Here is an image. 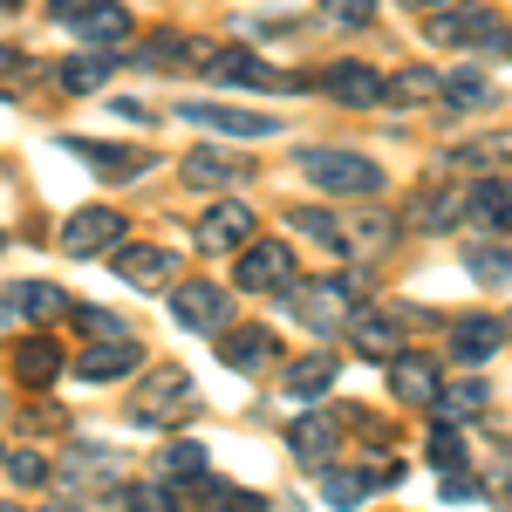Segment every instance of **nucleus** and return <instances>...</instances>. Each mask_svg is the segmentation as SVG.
Returning <instances> with one entry per match:
<instances>
[{
	"label": "nucleus",
	"instance_id": "f257e3e1",
	"mask_svg": "<svg viewBox=\"0 0 512 512\" xmlns=\"http://www.w3.org/2000/svg\"><path fill=\"white\" fill-rule=\"evenodd\" d=\"M294 171L308 185H321V192H335V198H376L383 192V164L362 158V151H301Z\"/></svg>",
	"mask_w": 512,
	"mask_h": 512
},
{
	"label": "nucleus",
	"instance_id": "f03ea898",
	"mask_svg": "<svg viewBox=\"0 0 512 512\" xmlns=\"http://www.w3.org/2000/svg\"><path fill=\"white\" fill-rule=\"evenodd\" d=\"M431 41H444V48H492V41H506V28L478 0H444L431 14Z\"/></svg>",
	"mask_w": 512,
	"mask_h": 512
},
{
	"label": "nucleus",
	"instance_id": "7ed1b4c3",
	"mask_svg": "<svg viewBox=\"0 0 512 512\" xmlns=\"http://www.w3.org/2000/svg\"><path fill=\"white\" fill-rule=\"evenodd\" d=\"M123 233H130V226H123L110 205H82V212H69V219H62V253L96 260V253H117Z\"/></svg>",
	"mask_w": 512,
	"mask_h": 512
},
{
	"label": "nucleus",
	"instance_id": "20e7f679",
	"mask_svg": "<svg viewBox=\"0 0 512 512\" xmlns=\"http://www.w3.org/2000/svg\"><path fill=\"white\" fill-rule=\"evenodd\" d=\"M233 287H246V294H280V287H294V253H287L280 239H253V246H239Z\"/></svg>",
	"mask_w": 512,
	"mask_h": 512
},
{
	"label": "nucleus",
	"instance_id": "39448f33",
	"mask_svg": "<svg viewBox=\"0 0 512 512\" xmlns=\"http://www.w3.org/2000/svg\"><path fill=\"white\" fill-rule=\"evenodd\" d=\"M294 315L315 335H335V328L355 321V287L349 280H308V287H294Z\"/></svg>",
	"mask_w": 512,
	"mask_h": 512
},
{
	"label": "nucleus",
	"instance_id": "423d86ee",
	"mask_svg": "<svg viewBox=\"0 0 512 512\" xmlns=\"http://www.w3.org/2000/svg\"><path fill=\"white\" fill-rule=\"evenodd\" d=\"M198 396H192V376L185 369H158V376H144V390H137V403H130V417L137 424H171V417H185Z\"/></svg>",
	"mask_w": 512,
	"mask_h": 512
},
{
	"label": "nucleus",
	"instance_id": "0eeeda50",
	"mask_svg": "<svg viewBox=\"0 0 512 512\" xmlns=\"http://www.w3.org/2000/svg\"><path fill=\"white\" fill-rule=\"evenodd\" d=\"M171 321H185L198 335H226V287H212V280H171Z\"/></svg>",
	"mask_w": 512,
	"mask_h": 512
},
{
	"label": "nucleus",
	"instance_id": "6e6552de",
	"mask_svg": "<svg viewBox=\"0 0 512 512\" xmlns=\"http://www.w3.org/2000/svg\"><path fill=\"white\" fill-rule=\"evenodd\" d=\"M383 369H390V396L410 403V410H431L437 396H444V376H437L431 355H390Z\"/></svg>",
	"mask_w": 512,
	"mask_h": 512
},
{
	"label": "nucleus",
	"instance_id": "1a4fd4ad",
	"mask_svg": "<svg viewBox=\"0 0 512 512\" xmlns=\"http://www.w3.org/2000/svg\"><path fill=\"white\" fill-rule=\"evenodd\" d=\"M465 205H472V198L458 192V185H424V192L403 205V233H444V226L465 219Z\"/></svg>",
	"mask_w": 512,
	"mask_h": 512
},
{
	"label": "nucleus",
	"instance_id": "9d476101",
	"mask_svg": "<svg viewBox=\"0 0 512 512\" xmlns=\"http://www.w3.org/2000/svg\"><path fill=\"white\" fill-rule=\"evenodd\" d=\"M321 89H328L335 103H349V110H376L383 89H390V76H376L369 62H335V69L321 76Z\"/></svg>",
	"mask_w": 512,
	"mask_h": 512
},
{
	"label": "nucleus",
	"instance_id": "9b49d317",
	"mask_svg": "<svg viewBox=\"0 0 512 512\" xmlns=\"http://www.w3.org/2000/svg\"><path fill=\"white\" fill-rule=\"evenodd\" d=\"M178 123H205V130H219V137H267V130H274V117L233 110V103H178Z\"/></svg>",
	"mask_w": 512,
	"mask_h": 512
},
{
	"label": "nucleus",
	"instance_id": "f8f14e48",
	"mask_svg": "<svg viewBox=\"0 0 512 512\" xmlns=\"http://www.w3.org/2000/svg\"><path fill=\"white\" fill-rule=\"evenodd\" d=\"M198 246H205V253H239V246H253V212H246L239 198L212 205L205 226H198Z\"/></svg>",
	"mask_w": 512,
	"mask_h": 512
},
{
	"label": "nucleus",
	"instance_id": "ddd939ff",
	"mask_svg": "<svg viewBox=\"0 0 512 512\" xmlns=\"http://www.w3.org/2000/svg\"><path fill=\"white\" fill-rule=\"evenodd\" d=\"M137 342H130V335H96V349H82L76 355V376L82 383H110V376H130V369H137Z\"/></svg>",
	"mask_w": 512,
	"mask_h": 512
},
{
	"label": "nucleus",
	"instance_id": "4468645a",
	"mask_svg": "<svg viewBox=\"0 0 512 512\" xmlns=\"http://www.w3.org/2000/svg\"><path fill=\"white\" fill-rule=\"evenodd\" d=\"M117 274L130 287H171L178 260H171V246H117Z\"/></svg>",
	"mask_w": 512,
	"mask_h": 512
},
{
	"label": "nucleus",
	"instance_id": "2eb2a0df",
	"mask_svg": "<svg viewBox=\"0 0 512 512\" xmlns=\"http://www.w3.org/2000/svg\"><path fill=\"white\" fill-rule=\"evenodd\" d=\"M55 376H62V342L35 335V342L14 349V383H21V390H48Z\"/></svg>",
	"mask_w": 512,
	"mask_h": 512
},
{
	"label": "nucleus",
	"instance_id": "dca6fc26",
	"mask_svg": "<svg viewBox=\"0 0 512 512\" xmlns=\"http://www.w3.org/2000/svg\"><path fill=\"white\" fill-rule=\"evenodd\" d=\"M506 164H512V130L506 137L492 130V137H472V144L444 151V171H506Z\"/></svg>",
	"mask_w": 512,
	"mask_h": 512
},
{
	"label": "nucleus",
	"instance_id": "f3484780",
	"mask_svg": "<svg viewBox=\"0 0 512 512\" xmlns=\"http://www.w3.org/2000/svg\"><path fill=\"white\" fill-rule=\"evenodd\" d=\"M287 451H294L301 465H328V451H342V431H335V417H294V431H287Z\"/></svg>",
	"mask_w": 512,
	"mask_h": 512
},
{
	"label": "nucleus",
	"instance_id": "a211bd4d",
	"mask_svg": "<svg viewBox=\"0 0 512 512\" xmlns=\"http://www.w3.org/2000/svg\"><path fill=\"white\" fill-rule=\"evenodd\" d=\"M205 76L219 82H239V89H280V76L260 62V55H246V48H219L212 62H205Z\"/></svg>",
	"mask_w": 512,
	"mask_h": 512
},
{
	"label": "nucleus",
	"instance_id": "6ab92c4d",
	"mask_svg": "<svg viewBox=\"0 0 512 512\" xmlns=\"http://www.w3.org/2000/svg\"><path fill=\"white\" fill-rule=\"evenodd\" d=\"M178 171H185V185H198V192H226V185H239V178H253V171H246L239 158H226V151H192Z\"/></svg>",
	"mask_w": 512,
	"mask_h": 512
},
{
	"label": "nucleus",
	"instance_id": "aec40b11",
	"mask_svg": "<svg viewBox=\"0 0 512 512\" xmlns=\"http://www.w3.org/2000/svg\"><path fill=\"white\" fill-rule=\"evenodd\" d=\"M267 355H274V335L267 328H226V342H219V362L226 369H267Z\"/></svg>",
	"mask_w": 512,
	"mask_h": 512
},
{
	"label": "nucleus",
	"instance_id": "412c9836",
	"mask_svg": "<svg viewBox=\"0 0 512 512\" xmlns=\"http://www.w3.org/2000/svg\"><path fill=\"white\" fill-rule=\"evenodd\" d=\"M499 342H506V328L492 315H465V321H451V349L465 355V362H485V355H499Z\"/></svg>",
	"mask_w": 512,
	"mask_h": 512
},
{
	"label": "nucleus",
	"instance_id": "4be33fe9",
	"mask_svg": "<svg viewBox=\"0 0 512 512\" xmlns=\"http://www.w3.org/2000/svg\"><path fill=\"white\" fill-rule=\"evenodd\" d=\"M117 76V55H69L55 82H62V96H89V89H103V82Z\"/></svg>",
	"mask_w": 512,
	"mask_h": 512
},
{
	"label": "nucleus",
	"instance_id": "5701e85b",
	"mask_svg": "<svg viewBox=\"0 0 512 512\" xmlns=\"http://www.w3.org/2000/svg\"><path fill=\"white\" fill-rule=\"evenodd\" d=\"M383 103H444V69H396Z\"/></svg>",
	"mask_w": 512,
	"mask_h": 512
},
{
	"label": "nucleus",
	"instance_id": "b1692460",
	"mask_svg": "<svg viewBox=\"0 0 512 512\" xmlns=\"http://www.w3.org/2000/svg\"><path fill=\"white\" fill-rule=\"evenodd\" d=\"M376 485H396V465H390V472H328V478H321L328 506H362Z\"/></svg>",
	"mask_w": 512,
	"mask_h": 512
},
{
	"label": "nucleus",
	"instance_id": "393cba45",
	"mask_svg": "<svg viewBox=\"0 0 512 512\" xmlns=\"http://www.w3.org/2000/svg\"><path fill=\"white\" fill-rule=\"evenodd\" d=\"M76 28H82V41H96V48H117V41H130V14H123L117 0H96Z\"/></svg>",
	"mask_w": 512,
	"mask_h": 512
},
{
	"label": "nucleus",
	"instance_id": "a878e982",
	"mask_svg": "<svg viewBox=\"0 0 512 512\" xmlns=\"http://www.w3.org/2000/svg\"><path fill=\"white\" fill-rule=\"evenodd\" d=\"M158 472L171 478V485H192V478H205V444L198 437H171L158 451Z\"/></svg>",
	"mask_w": 512,
	"mask_h": 512
},
{
	"label": "nucleus",
	"instance_id": "bb28decb",
	"mask_svg": "<svg viewBox=\"0 0 512 512\" xmlns=\"http://www.w3.org/2000/svg\"><path fill=\"white\" fill-rule=\"evenodd\" d=\"M69 301H62V287H48V280H21L14 294H7V315H28V321H48L62 315Z\"/></svg>",
	"mask_w": 512,
	"mask_h": 512
},
{
	"label": "nucleus",
	"instance_id": "cd10ccee",
	"mask_svg": "<svg viewBox=\"0 0 512 512\" xmlns=\"http://www.w3.org/2000/svg\"><path fill=\"white\" fill-rule=\"evenodd\" d=\"M349 342L369 355V362H390V355H403V349H396V328H390L383 315H355V321H349Z\"/></svg>",
	"mask_w": 512,
	"mask_h": 512
},
{
	"label": "nucleus",
	"instance_id": "c85d7f7f",
	"mask_svg": "<svg viewBox=\"0 0 512 512\" xmlns=\"http://www.w3.org/2000/svg\"><path fill=\"white\" fill-rule=\"evenodd\" d=\"M335 390V355H301L287 362V396H321Z\"/></svg>",
	"mask_w": 512,
	"mask_h": 512
},
{
	"label": "nucleus",
	"instance_id": "c756f323",
	"mask_svg": "<svg viewBox=\"0 0 512 512\" xmlns=\"http://www.w3.org/2000/svg\"><path fill=\"white\" fill-rule=\"evenodd\" d=\"M287 226H294V233H308L315 246H342V226H335V212H321V205H294V212H287Z\"/></svg>",
	"mask_w": 512,
	"mask_h": 512
},
{
	"label": "nucleus",
	"instance_id": "7c9ffc66",
	"mask_svg": "<svg viewBox=\"0 0 512 512\" xmlns=\"http://www.w3.org/2000/svg\"><path fill=\"white\" fill-rule=\"evenodd\" d=\"M465 219H472V226H506V219H512V192H499V185H478L472 205H465Z\"/></svg>",
	"mask_w": 512,
	"mask_h": 512
},
{
	"label": "nucleus",
	"instance_id": "2f4dec72",
	"mask_svg": "<svg viewBox=\"0 0 512 512\" xmlns=\"http://www.w3.org/2000/svg\"><path fill=\"white\" fill-rule=\"evenodd\" d=\"M492 96V82L478 76V69H444V103H458V110H472Z\"/></svg>",
	"mask_w": 512,
	"mask_h": 512
},
{
	"label": "nucleus",
	"instance_id": "473e14b6",
	"mask_svg": "<svg viewBox=\"0 0 512 512\" xmlns=\"http://www.w3.org/2000/svg\"><path fill=\"white\" fill-rule=\"evenodd\" d=\"M437 410H444L451 424H458V417H478V410H485V383H472V376H465V383H444Z\"/></svg>",
	"mask_w": 512,
	"mask_h": 512
},
{
	"label": "nucleus",
	"instance_id": "72a5a7b5",
	"mask_svg": "<svg viewBox=\"0 0 512 512\" xmlns=\"http://www.w3.org/2000/svg\"><path fill=\"white\" fill-rule=\"evenodd\" d=\"M472 280H485V287H512V246H478L472 253Z\"/></svg>",
	"mask_w": 512,
	"mask_h": 512
},
{
	"label": "nucleus",
	"instance_id": "f704fd0d",
	"mask_svg": "<svg viewBox=\"0 0 512 512\" xmlns=\"http://www.w3.org/2000/svg\"><path fill=\"white\" fill-rule=\"evenodd\" d=\"M431 465H437V478L465 472V437L451 431V424H437V431H431Z\"/></svg>",
	"mask_w": 512,
	"mask_h": 512
},
{
	"label": "nucleus",
	"instance_id": "c9c22d12",
	"mask_svg": "<svg viewBox=\"0 0 512 512\" xmlns=\"http://www.w3.org/2000/svg\"><path fill=\"white\" fill-rule=\"evenodd\" d=\"M7 478L35 492V485H48V458H41V451H14V458H7Z\"/></svg>",
	"mask_w": 512,
	"mask_h": 512
},
{
	"label": "nucleus",
	"instance_id": "e433bc0d",
	"mask_svg": "<svg viewBox=\"0 0 512 512\" xmlns=\"http://www.w3.org/2000/svg\"><path fill=\"white\" fill-rule=\"evenodd\" d=\"M321 7H328L342 28H369V21H376V0H321Z\"/></svg>",
	"mask_w": 512,
	"mask_h": 512
},
{
	"label": "nucleus",
	"instance_id": "4c0bfd02",
	"mask_svg": "<svg viewBox=\"0 0 512 512\" xmlns=\"http://www.w3.org/2000/svg\"><path fill=\"white\" fill-rule=\"evenodd\" d=\"M444 499H458V506H472V499H485V485L465 472H444Z\"/></svg>",
	"mask_w": 512,
	"mask_h": 512
},
{
	"label": "nucleus",
	"instance_id": "58836bf2",
	"mask_svg": "<svg viewBox=\"0 0 512 512\" xmlns=\"http://www.w3.org/2000/svg\"><path fill=\"white\" fill-rule=\"evenodd\" d=\"M76 321H82V328H89V335H130V328H123L117 315H96V308H82Z\"/></svg>",
	"mask_w": 512,
	"mask_h": 512
},
{
	"label": "nucleus",
	"instance_id": "ea45409f",
	"mask_svg": "<svg viewBox=\"0 0 512 512\" xmlns=\"http://www.w3.org/2000/svg\"><path fill=\"white\" fill-rule=\"evenodd\" d=\"M89 7H96V0H48V14H55V21H69V28H76Z\"/></svg>",
	"mask_w": 512,
	"mask_h": 512
},
{
	"label": "nucleus",
	"instance_id": "a19ab883",
	"mask_svg": "<svg viewBox=\"0 0 512 512\" xmlns=\"http://www.w3.org/2000/svg\"><path fill=\"white\" fill-rule=\"evenodd\" d=\"M21 69H28V55H21V48H0V82L21 76Z\"/></svg>",
	"mask_w": 512,
	"mask_h": 512
},
{
	"label": "nucleus",
	"instance_id": "79ce46f5",
	"mask_svg": "<svg viewBox=\"0 0 512 512\" xmlns=\"http://www.w3.org/2000/svg\"><path fill=\"white\" fill-rule=\"evenodd\" d=\"M403 7H444V0H403Z\"/></svg>",
	"mask_w": 512,
	"mask_h": 512
},
{
	"label": "nucleus",
	"instance_id": "37998d69",
	"mask_svg": "<svg viewBox=\"0 0 512 512\" xmlns=\"http://www.w3.org/2000/svg\"><path fill=\"white\" fill-rule=\"evenodd\" d=\"M506 48H512V41H506Z\"/></svg>",
	"mask_w": 512,
	"mask_h": 512
}]
</instances>
